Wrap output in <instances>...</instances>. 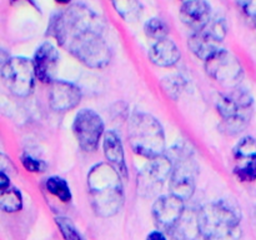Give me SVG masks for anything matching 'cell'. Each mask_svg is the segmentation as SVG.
<instances>
[{
  "instance_id": "20",
  "label": "cell",
  "mask_w": 256,
  "mask_h": 240,
  "mask_svg": "<svg viewBox=\"0 0 256 240\" xmlns=\"http://www.w3.org/2000/svg\"><path fill=\"white\" fill-rule=\"evenodd\" d=\"M45 188L50 194L56 196L62 202H69L72 200V192L66 180L60 176H52L45 182Z\"/></svg>"
},
{
  "instance_id": "13",
  "label": "cell",
  "mask_w": 256,
  "mask_h": 240,
  "mask_svg": "<svg viewBox=\"0 0 256 240\" xmlns=\"http://www.w3.org/2000/svg\"><path fill=\"white\" fill-rule=\"evenodd\" d=\"M32 62H34L35 74L40 82H55V74L59 65V52L52 42H42L38 48Z\"/></svg>"
},
{
  "instance_id": "32",
  "label": "cell",
  "mask_w": 256,
  "mask_h": 240,
  "mask_svg": "<svg viewBox=\"0 0 256 240\" xmlns=\"http://www.w3.org/2000/svg\"><path fill=\"white\" fill-rule=\"evenodd\" d=\"M22 2V0H10V2H12V4H14V2ZM25 2H32V5H35V4H34V2H32V0H25Z\"/></svg>"
},
{
  "instance_id": "23",
  "label": "cell",
  "mask_w": 256,
  "mask_h": 240,
  "mask_svg": "<svg viewBox=\"0 0 256 240\" xmlns=\"http://www.w3.org/2000/svg\"><path fill=\"white\" fill-rule=\"evenodd\" d=\"M162 86L170 99L178 100L182 96V90L185 89V80L179 75H172L162 80Z\"/></svg>"
},
{
  "instance_id": "19",
  "label": "cell",
  "mask_w": 256,
  "mask_h": 240,
  "mask_svg": "<svg viewBox=\"0 0 256 240\" xmlns=\"http://www.w3.org/2000/svg\"><path fill=\"white\" fill-rule=\"evenodd\" d=\"M0 206L5 212H16L22 208V195L16 188L9 186L0 192Z\"/></svg>"
},
{
  "instance_id": "3",
  "label": "cell",
  "mask_w": 256,
  "mask_h": 240,
  "mask_svg": "<svg viewBox=\"0 0 256 240\" xmlns=\"http://www.w3.org/2000/svg\"><path fill=\"white\" fill-rule=\"evenodd\" d=\"M242 214L239 209L226 202H212L205 204L198 212V232L214 240L236 238L240 230Z\"/></svg>"
},
{
  "instance_id": "16",
  "label": "cell",
  "mask_w": 256,
  "mask_h": 240,
  "mask_svg": "<svg viewBox=\"0 0 256 240\" xmlns=\"http://www.w3.org/2000/svg\"><path fill=\"white\" fill-rule=\"evenodd\" d=\"M102 149L104 155L110 165L119 172L122 176H128V168L125 162V152L122 148V142L118 132L109 130L105 132L104 140H102Z\"/></svg>"
},
{
  "instance_id": "33",
  "label": "cell",
  "mask_w": 256,
  "mask_h": 240,
  "mask_svg": "<svg viewBox=\"0 0 256 240\" xmlns=\"http://www.w3.org/2000/svg\"><path fill=\"white\" fill-rule=\"evenodd\" d=\"M185 2H186V0H185Z\"/></svg>"
},
{
  "instance_id": "15",
  "label": "cell",
  "mask_w": 256,
  "mask_h": 240,
  "mask_svg": "<svg viewBox=\"0 0 256 240\" xmlns=\"http://www.w3.org/2000/svg\"><path fill=\"white\" fill-rule=\"evenodd\" d=\"M172 160L169 158L160 155V156L152 158L148 162L146 166L144 168L142 172V179L146 186H156L162 185V182H166L172 176Z\"/></svg>"
},
{
  "instance_id": "2",
  "label": "cell",
  "mask_w": 256,
  "mask_h": 240,
  "mask_svg": "<svg viewBox=\"0 0 256 240\" xmlns=\"http://www.w3.org/2000/svg\"><path fill=\"white\" fill-rule=\"evenodd\" d=\"M90 202L96 215L110 218L116 215L124 205L122 175L109 162H99L88 174Z\"/></svg>"
},
{
  "instance_id": "17",
  "label": "cell",
  "mask_w": 256,
  "mask_h": 240,
  "mask_svg": "<svg viewBox=\"0 0 256 240\" xmlns=\"http://www.w3.org/2000/svg\"><path fill=\"white\" fill-rule=\"evenodd\" d=\"M182 58L178 45L169 38L155 42L149 50V59L154 65L160 68H170L178 64Z\"/></svg>"
},
{
  "instance_id": "11",
  "label": "cell",
  "mask_w": 256,
  "mask_h": 240,
  "mask_svg": "<svg viewBox=\"0 0 256 240\" xmlns=\"http://www.w3.org/2000/svg\"><path fill=\"white\" fill-rule=\"evenodd\" d=\"M184 210V200L172 194L164 195L152 205V216L158 228L170 234L179 226Z\"/></svg>"
},
{
  "instance_id": "18",
  "label": "cell",
  "mask_w": 256,
  "mask_h": 240,
  "mask_svg": "<svg viewBox=\"0 0 256 240\" xmlns=\"http://www.w3.org/2000/svg\"><path fill=\"white\" fill-rule=\"evenodd\" d=\"M115 12L126 22H136L142 15V5L139 0H110Z\"/></svg>"
},
{
  "instance_id": "5",
  "label": "cell",
  "mask_w": 256,
  "mask_h": 240,
  "mask_svg": "<svg viewBox=\"0 0 256 240\" xmlns=\"http://www.w3.org/2000/svg\"><path fill=\"white\" fill-rule=\"evenodd\" d=\"M218 112L222 116V129L229 135L244 132L254 112V99L246 90L234 88L218 99Z\"/></svg>"
},
{
  "instance_id": "1",
  "label": "cell",
  "mask_w": 256,
  "mask_h": 240,
  "mask_svg": "<svg viewBox=\"0 0 256 240\" xmlns=\"http://www.w3.org/2000/svg\"><path fill=\"white\" fill-rule=\"evenodd\" d=\"M105 29L100 15L78 2L50 18L48 34L85 66L102 69L112 60Z\"/></svg>"
},
{
  "instance_id": "6",
  "label": "cell",
  "mask_w": 256,
  "mask_h": 240,
  "mask_svg": "<svg viewBox=\"0 0 256 240\" xmlns=\"http://www.w3.org/2000/svg\"><path fill=\"white\" fill-rule=\"evenodd\" d=\"M36 76L32 60L24 56L10 58L2 65V78L4 85L12 94L19 98L29 96L34 89Z\"/></svg>"
},
{
  "instance_id": "27",
  "label": "cell",
  "mask_w": 256,
  "mask_h": 240,
  "mask_svg": "<svg viewBox=\"0 0 256 240\" xmlns=\"http://www.w3.org/2000/svg\"><path fill=\"white\" fill-rule=\"evenodd\" d=\"M235 2L244 16L256 22V0H235Z\"/></svg>"
},
{
  "instance_id": "10",
  "label": "cell",
  "mask_w": 256,
  "mask_h": 240,
  "mask_svg": "<svg viewBox=\"0 0 256 240\" xmlns=\"http://www.w3.org/2000/svg\"><path fill=\"white\" fill-rule=\"evenodd\" d=\"M104 122L102 116L92 109H82L75 116L72 132L78 144L84 152H95L104 134Z\"/></svg>"
},
{
  "instance_id": "4",
  "label": "cell",
  "mask_w": 256,
  "mask_h": 240,
  "mask_svg": "<svg viewBox=\"0 0 256 240\" xmlns=\"http://www.w3.org/2000/svg\"><path fill=\"white\" fill-rule=\"evenodd\" d=\"M130 146L138 155L152 159L165 150V132L159 120L152 114L134 112L129 119Z\"/></svg>"
},
{
  "instance_id": "9",
  "label": "cell",
  "mask_w": 256,
  "mask_h": 240,
  "mask_svg": "<svg viewBox=\"0 0 256 240\" xmlns=\"http://www.w3.org/2000/svg\"><path fill=\"white\" fill-rule=\"evenodd\" d=\"M205 70L215 82L228 88H238L244 76L240 60L225 49H222L205 62Z\"/></svg>"
},
{
  "instance_id": "31",
  "label": "cell",
  "mask_w": 256,
  "mask_h": 240,
  "mask_svg": "<svg viewBox=\"0 0 256 240\" xmlns=\"http://www.w3.org/2000/svg\"><path fill=\"white\" fill-rule=\"evenodd\" d=\"M56 2H59V4H69L72 0H55Z\"/></svg>"
},
{
  "instance_id": "12",
  "label": "cell",
  "mask_w": 256,
  "mask_h": 240,
  "mask_svg": "<svg viewBox=\"0 0 256 240\" xmlns=\"http://www.w3.org/2000/svg\"><path fill=\"white\" fill-rule=\"evenodd\" d=\"M80 102H82V92L76 85L64 80H55L52 82L49 105L54 112H69L76 108Z\"/></svg>"
},
{
  "instance_id": "26",
  "label": "cell",
  "mask_w": 256,
  "mask_h": 240,
  "mask_svg": "<svg viewBox=\"0 0 256 240\" xmlns=\"http://www.w3.org/2000/svg\"><path fill=\"white\" fill-rule=\"evenodd\" d=\"M22 162L24 165L25 169L28 172H44L45 170V162L42 160L36 159V158L32 156L29 154H22Z\"/></svg>"
},
{
  "instance_id": "28",
  "label": "cell",
  "mask_w": 256,
  "mask_h": 240,
  "mask_svg": "<svg viewBox=\"0 0 256 240\" xmlns=\"http://www.w3.org/2000/svg\"><path fill=\"white\" fill-rule=\"evenodd\" d=\"M146 240H168V239L162 230H155V232H152L149 235H148Z\"/></svg>"
},
{
  "instance_id": "30",
  "label": "cell",
  "mask_w": 256,
  "mask_h": 240,
  "mask_svg": "<svg viewBox=\"0 0 256 240\" xmlns=\"http://www.w3.org/2000/svg\"><path fill=\"white\" fill-rule=\"evenodd\" d=\"M192 240H214V239H210V238H206V236H202V235L198 234L196 238H194V239Z\"/></svg>"
},
{
  "instance_id": "7",
  "label": "cell",
  "mask_w": 256,
  "mask_h": 240,
  "mask_svg": "<svg viewBox=\"0 0 256 240\" xmlns=\"http://www.w3.org/2000/svg\"><path fill=\"white\" fill-rule=\"evenodd\" d=\"M199 166L189 150H178L176 162L170 176V194L188 200L192 196L196 185Z\"/></svg>"
},
{
  "instance_id": "25",
  "label": "cell",
  "mask_w": 256,
  "mask_h": 240,
  "mask_svg": "<svg viewBox=\"0 0 256 240\" xmlns=\"http://www.w3.org/2000/svg\"><path fill=\"white\" fill-rule=\"evenodd\" d=\"M234 172L242 182H256V158L248 162H238Z\"/></svg>"
},
{
  "instance_id": "22",
  "label": "cell",
  "mask_w": 256,
  "mask_h": 240,
  "mask_svg": "<svg viewBox=\"0 0 256 240\" xmlns=\"http://www.w3.org/2000/svg\"><path fill=\"white\" fill-rule=\"evenodd\" d=\"M144 32L148 38L159 42V40L168 38V34H169V26H168L166 22L162 19H160V18H152V19L146 20V22H145Z\"/></svg>"
},
{
  "instance_id": "21",
  "label": "cell",
  "mask_w": 256,
  "mask_h": 240,
  "mask_svg": "<svg viewBox=\"0 0 256 240\" xmlns=\"http://www.w3.org/2000/svg\"><path fill=\"white\" fill-rule=\"evenodd\" d=\"M234 156L238 162H248L256 158V140L252 136H245L238 142L234 149Z\"/></svg>"
},
{
  "instance_id": "29",
  "label": "cell",
  "mask_w": 256,
  "mask_h": 240,
  "mask_svg": "<svg viewBox=\"0 0 256 240\" xmlns=\"http://www.w3.org/2000/svg\"><path fill=\"white\" fill-rule=\"evenodd\" d=\"M9 186H12V185H10L9 176L5 174V172H2V174H0V190H5Z\"/></svg>"
},
{
  "instance_id": "24",
  "label": "cell",
  "mask_w": 256,
  "mask_h": 240,
  "mask_svg": "<svg viewBox=\"0 0 256 240\" xmlns=\"http://www.w3.org/2000/svg\"><path fill=\"white\" fill-rule=\"evenodd\" d=\"M55 222L64 240H86L69 218L59 216L55 219Z\"/></svg>"
},
{
  "instance_id": "8",
  "label": "cell",
  "mask_w": 256,
  "mask_h": 240,
  "mask_svg": "<svg viewBox=\"0 0 256 240\" xmlns=\"http://www.w3.org/2000/svg\"><path fill=\"white\" fill-rule=\"evenodd\" d=\"M226 22L222 18H214L200 32H194L188 40V46L192 54L206 62L209 58L222 49V44L226 36Z\"/></svg>"
},
{
  "instance_id": "14",
  "label": "cell",
  "mask_w": 256,
  "mask_h": 240,
  "mask_svg": "<svg viewBox=\"0 0 256 240\" xmlns=\"http://www.w3.org/2000/svg\"><path fill=\"white\" fill-rule=\"evenodd\" d=\"M179 15L182 22L194 32L204 29L212 19V6L206 0H186L180 8Z\"/></svg>"
}]
</instances>
